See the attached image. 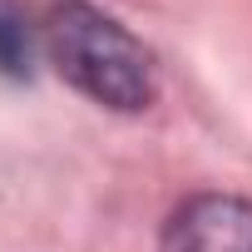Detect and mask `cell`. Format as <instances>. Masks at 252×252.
Here are the masks:
<instances>
[{
    "label": "cell",
    "instance_id": "obj_2",
    "mask_svg": "<svg viewBox=\"0 0 252 252\" xmlns=\"http://www.w3.org/2000/svg\"><path fill=\"white\" fill-rule=\"evenodd\" d=\"M163 252H252V203L222 193L183 203L163 232Z\"/></svg>",
    "mask_w": 252,
    "mask_h": 252
},
{
    "label": "cell",
    "instance_id": "obj_3",
    "mask_svg": "<svg viewBox=\"0 0 252 252\" xmlns=\"http://www.w3.org/2000/svg\"><path fill=\"white\" fill-rule=\"evenodd\" d=\"M25 55H30V45H25V35L10 25V20H0V69H10V74H20L25 69Z\"/></svg>",
    "mask_w": 252,
    "mask_h": 252
},
{
    "label": "cell",
    "instance_id": "obj_1",
    "mask_svg": "<svg viewBox=\"0 0 252 252\" xmlns=\"http://www.w3.org/2000/svg\"><path fill=\"white\" fill-rule=\"evenodd\" d=\"M45 45L55 69L104 109L134 114L154 99V60L149 50L94 5H60L45 25Z\"/></svg>",
    "mask_w": 252,
    "mask_h": 252
}]
</instances>
